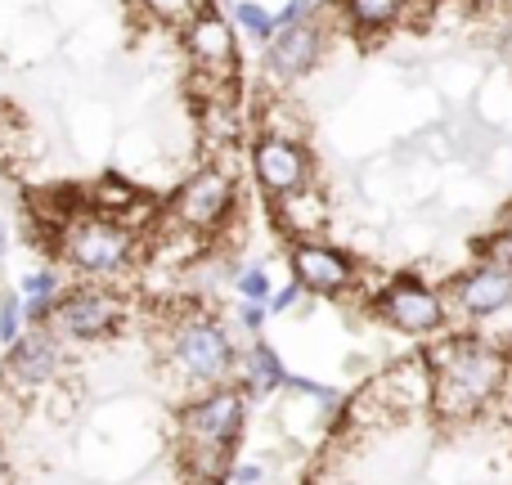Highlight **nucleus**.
Returning a JSON list of instances; mask_svg holds the SVG:
<instances>
[{
	"label": "nucleus",
	"instance_id": "1",
	"mask_svg": "<svg viewBox=\"0 0 512 485\" xmlns=\"http://www.w3.org/2000/svg\"><path fill=\"white\" fill-rule=\"evenodd\" d=\"M427 364H432V409L445 423L481 414L512 378L508 351L477 342V337H454Z\"/></svg>",
	"mask_w": 512,
	"mask_h": 485
},
{
	"label": "nucleus",
	"instance_id": "2",
	"mask_svg": "<svg viewBox=\"0 0 512 485\" xmlns=\"http://www.w3.org/2000/svg\"><path fill=\"white\" fill-rule=\"evenodd\" d=\"M248 423V400L234 387H207L180 414V445H185V477L194 485L230 481L234 445Z\"/></svg>",
	"mask_w": 512,
	"mask_h": 485
},
{
	"label": "nucleus",
	"instance_id": "3",
	"mask_svg": "<svg viewBox=\"0 0 512 485\" xmlns=\"http://www.w3.org/2000/svg\"><path fill=\"white\" fill-rule=\"evenodd\" d=\"M171 360L185 373L189 382H203V387H225V378L234 373L239 355H234V337L207 310H189L171 324Z\"/></svg>",
	"mask_w": 512,
	"mask_h": 485
},
{
	"label": "nucleus",
	"instance_id": "4",
	"mask_svg": "<svg viewBox=\"0 0 512 485\" xmlns=\"http://www.w3.org/2000/svg\"><path fill=\"white\" fill-rule=\"evenodd\" d=\"M122 315H126V301L113 288H72L54 297L41 328L54 342L90 346V342H108L122 328Z\"/></svg>",
	"mask_w": 512,
	"mask_h": 485
},
{
	"label": "nucleus",
	"instance_id": "5",
	"mask_svg": "<svg viewBox=\"0 0 512 485\" xmlns=\"http://www.w3.org/2000/svg\"><path fill=\"white\" fill-rule=\"evenodd\" d=\"M59 256L77 274L104 279V274H117L131 265L135 230L122 221H108V216H86V221L68 225V234H63V243H59Z\"/></svg>",
	"mask_w": 512,
	"mask_h": 485
},
{
	"label": "nucleus",
	"instance_id": "6",
	"mask_svg": "<svg viewBox=\"0 0 512 485\" xmlns=\"http://www.w3.org/2000/svg\"><path fill=\"white\" fill-rule=\"evenodd\" d=\"M234 203H239V194H234V176L221 167H203L194 171V176L185 180V185L171 194V221H176V230L185 234H212L216 225L230 221Z\"/></svg>",
	"mask_w": 512,
	"mask_h": 485
},
{
	"label": "nucleus",
	"instance_id": "7",
	"mask_svg": "<svg viewBox=\"0 0 512 485\" xmlns=\"http://www.w3.org/2000/svg\"><path fill=\"white\" fill-rule=\"evenodd\" d=\"M373 310H378L382 324L405 337H427L445 324V297L436 288H427L418 274H396L373 297Z\"/></svg>",
	"mask_w": 512,
	"mask_h": 485
},
{
	"label": "nucleus",
	"instance_id": "8",
	"mask_svg": "<svg viewBox=\"0 0 512 485\" xmlns=\"http://www.w3.org/2000/svg\"><path fill=\"white\" fill-rule=\"evenodd\" d=\"M252 176L256 185L265 189L270 203H283V198H297L310 189V153L301 140H274V135H261L252 144Z\"/></svg>",
	"mask_w": 512,
	"mask_h": 485
},
{
	"label": "nucleus",
	"instance_id": "9",
	"mask_svg": "<svg viewBox=\"0 0 512 485\" xmlns=\"http://www.w3.org/2000/svg\"><path fill=\"white\" fill-rule=\"evenodd\" d=\"M185 50L194 63L198 81H234L239 72V41H234V27L225 23L216 9L198 14L185 27Z\"/></svg>",
	"mask_w": 512,
	"mask_h": 485
},
{
	"label": "nucleus",
	"instance_id": "10",
	"mask_svg": "<svg viewBox=\"0 0 512 485\" xmlns=\"http://www.w3.org/2000/svg\"><path fill=\"white\" fill-rule=\"evenodd\" d=\"M292 279L306 292H319V297H342V292L355 288V261L333 243H310L297 239L292 243Z\"/></svg>",
	"mask_w": 512,
	"mask_h": 485
},
{
	"label": "nucleus",
	"instance_id": "11",
	"mask_svg": "<svg viewBox=\"0 0 512 485\" xmlns=\"http://www.w3.org/2000/svg\"><path fill=\"white\" fill-rule=\"evenodd\" d=\"M59 369H63L59 342H54L45 328H32V333H23L14 346H9V355H5V387L41 391V387H50V382L59 378Z\"/></svg>",
	"mask_w": 512,
	"mask_h": 485
},
{
	"label": "nucleus",
	"instance_id": "12",
	"mask_svg": "<svg viewBox=\"0 0 512 485\" xmlns=\"http://www.w3.org/2000/svg\"><path fill=\"white\" fill-rule=\"evenodd\" d=\"M454 310L468 319H490L499 315V310L512 306V274H499V270H486V265H477V270L459 274L454 279V292H450Z\"/></svg>",
	"mask_w": 512,
	"mask_h": 485
},
{
	"label": "nucleus",
	"instance_id": "13",
	"mask_svg": "<svg viewBox=\"0 0 512 485\" xmlns=\"http://www.w3.org/2000/svg\"><path fill=\"white\" fill-rule=\"evenodd\" d=\"M270 50V72L283 81H297L324 59V32L315 23H297V27H283L274 32V41L265 45Z\"/></svg>",
	"mask_w": 512,
	"mask_h": 485
},
{
	"label": "nucleus",
	"instance_id": "14",
	"mask_svg": "<svg viewBox=\"0 0 512 485\" xmlns=\"http://www.w3.org/2000/svg\"><path fill=\"white\" fill-rule=\"evenodd\" d=\"M337 9L360 32H382V27H396L400 18H409L414 0H337Z\"/></svg>",
	"mask_w": 512,
	"mask_h": 485
},
{
	"label": "nucleus",
	"instance_id": "15",
	"mask_svg": "<svg viewBox=\"0 0 512 485\" xmlns=\"http://www.w3.org/2000/svg\"><path fill=\"white\" fill-rule=\"evenodd\" d=\"M288 387V369H283V360L274 355L270 342H252L248 346V391L256 396H270V391Z\"/></svg>",
	"mask_w": 512,
	"mask_h": 485
},
{
	"label": "nucleus",
	"instance_id": "16",
	"mask_svg": "<svg viewBox=\"0 0 512 485\" xmlns=\"http://www.w3.org/2000/svg\"><path fill=\"white\" fill-rule=\"evenodd\" d=\"M477 261L486 265V270L512 274V225H504V230H495V234H486V239L477 243Z\"/></svg>",
	"mask_w": 512,
	"mask_h": 485
},
{
	"label": "nucleus",
	"instance_id": "17",
	"mask_svg": "<svg viewBox=\"0 0 512 485\" xmlns=\"http://www.w3.org/2000/svg\"><path fill=\"white\" fill-rule=\"evenodd\" d=\"M140 5L149 9L153 18H162V23L189 27L198 14H207V9H212V0H140Z\"/></svg>",
	"mask_w": 512,
	"mask_h": 485
},
{
	"label": "nucleus",
	"instance_id": "18",
	"mask_svg": "<svg viewBox=\"0 0 512 485\" xmlns=\"http://www.w3.org/2000/svg\"><path fill=\"white\" fill-rule=\"evenodd\" d=\"M234 18H239V27L243 32H252L256 41H265V45L274 41V14L265 5H256V0H239V5H234Z\"/></svg>",
	"mask_w": 512,
	"mask_h": 485
},
{
	"label": "nucleus",
	"instance_id": "19",
	"mask_svg": "<svg viewBox=\"0 0 512 485\" xmlns=\"http://www.w3.org/2000/svg\"><path fill=\"white\" fill-rule=\"evenodd\" d=\"M18 337H23V297L5 292V297H0V342L14 346Z\"/></svg>",
	"mask_w": 512,
	"mask_h": 485
},
{
	"label": "nucleus",
	"instance_id": "20",
	"mask_svg": "<svg viewBox=\"0 0 512 485\" xmlns=\"http://www.w3.org/2000/svg\"><path fill=\"white\" fill-rule=\"evenodd\" d=\"M18 297H23V301H54V297H59V274H54L50 265L32 270L23 279V288H18Z\"/></svg>",
	"mask_w": 512,
	"mask_h": 485
},
{
	"label": "nucleus",
	"instance_id": "21",
	"mask_svg": "<svg viewBox=\"0 0 512 485\" xmlns=\"http://www.w3.org/2000/svg\"><path fill=\"white\" fill-rule=\"evenodd\" d=\"M239 297H243V301H270V297H274L270 274H265L261 265H252V270L239 274Z\"/></svg>",
	"mask_w": 512,
	"mask_h": 485
},
{
	"label": "nucleus",
	"instance_id": "22",
	"mask_svg": "<svg viewBox=\"0 0 512 485\" xmlns=\"http://www.w3.org/2000/svg\"><path fill=\"white\" fill-rule=\"evenodd\" d=\"M310 9H315V0H288V5L274 14V32H283V27H297V23H310Z\"/></svg>",
	"mask_w": 512,
	"mask_h": 485
},
{
	"label": "nucleus",
	"instance_id": "23",
	"mask_svg": "<svg viewBox=\"0 0 512 485\" xmlns=\"http://www.w3.org/2000/svg\"><path fill=\"white\" fill-rule=\"evenodd\" d=\"M265 315H270V306H265V301H239V319H243V328H248V333H261Z\"/></svg>",
	"mask_w": 512,
	"mask_h": 485
},
{
	"label": "nucleus",
	"instance_id": "24",
	"mask_svg": "<svg viewBox=\"0 0 512 485\" xmlns=\"http://www.w3.org/2000/svg\"><path fill=\"white\" fill-rule=\"evenodd\" d=\"M301 292H306V288H301V283H297V279H292V283H288V288H279V292H274V297H270V301H265V306H270V310H274V315H283V310H292V306H297V301H301Z\"/></svg>",
	"mask_w": 512,
	"mask_h": 485
},
{
	"label": "nucleus",
	"instance_id": "25",
	"mask_svg": "<svg viewBox=\"0 0 512 485\" xmlns=\"http://www.w3.org/2000/svg\"><path fill=\"white\" fill-rule=\"evenodd\" d=\"M230 481L234 485H261L265 468H261V463H239V468H230Z\"/></svg>",
	"mask_w": 512,
	"mask_h": 485
},
{
	"label": "nucleus",
	"instance_id": "26",
	"mask_svg": "<svg viewBox=\"0 0 512 485\" xmlns=\"http://www.w3.org/2000/svg\"><path fill=\"white\" fill-rule=\"evenodd\" d=\"M5 252H9V225L0 221V261H5Z\"/></svg>",
	"mask_w": 512,
	"mask_h": 485
},
{
	"label": "nucleus",
	"instance_id": "27",
	"mask_svg": "<svg viewBox=\"0 0 512 485\" xmlns=\"http://www.w3.org/2000/svg\"><path fill=\"white\" fill-rule=\"evenodd\" d=\"M504 45H508V54H512V9H508V27H504Z\"/></svg>",
	"mask_w": 512,
	"mask_h": 485
},
{
	"label": "nucleus",
	"instance_id": "28",
	"mask_svg": "<svg viewBox=\"0 0 512 485\" xmlns=\"http://www.w3.org/2000/svg\"><path fill=\"white\" fill-rule=\"evenodd\" d=\"M9 481V463H5V450H0V485Z\"/></svg>",
	"mask_w": 512,
	"mask_h": 485
},
{
	"label": "nucleus",
	"instance_id": "29",
	"mask_svg": "<svg viewBox=\"0 0 512 485\" xmlns=\"http://www.w3.org/2000/svg\"><path fill=\"white\" fill-rule=\"evenodd\" d=\"M508 225H512V207H508Z\"/></svg>",
	"mask_w": 512,
	"mask_h": 485
}]
</instances>
